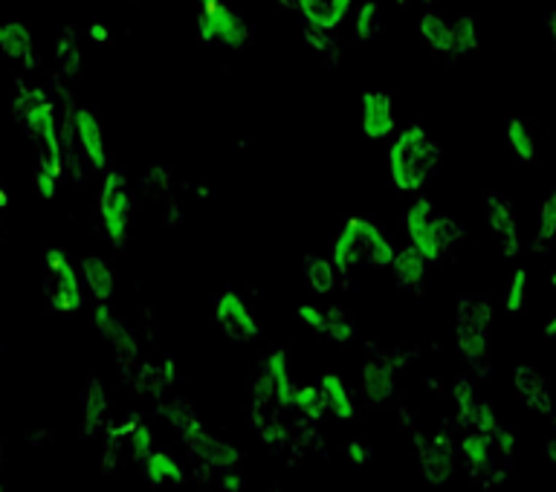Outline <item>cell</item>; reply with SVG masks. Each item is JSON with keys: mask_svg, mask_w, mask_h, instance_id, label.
<instances>
[{"mask_svg": "<svg viewBox=\"0 0 556 492\" xmlns=\"http://www.w3.org/2000/svg\"><path fill=\"white\" fill-rule=\"evenodd\" d=\"M545 339H551V342H556V313H551L545 321Z\"/></svg>", "mask_w": 556, "mask_h": 492, "instance_id": "f35d334b", "label": "cell"}, {"mask_svg": "<svg viewBox=\"0 0 556 492\" xmlns=\"http://www.w3.org/2000/svg\"><path fill=\"white\" fill-rule=\"evenodd\" d=\"M21 128L38 148V165L61 177V128L55 119V108L43 90H26L15 102Z\"/></svg>", "mask_w": 556, "mask_h": 492, "instance_id": "5b68a950", "label": "cell"}, {"mask_svg": "<svg viewBox=\"0 0 556 492\" xmlns=\"http://www.w3.org/2000/svg\"><path fill=\"white\" fill-rule=\"evenodd\" d=\"M55 64H59V73L67 78L81 76V67H85V59H81V47H78V35L73 29H64L59 35V43H55Z\"/></svg>", "mask_w": 556, "mask_h": 492, "instance_id": "4316f807", "label": "cell"}, {"mask_svg": "<svg viewBox=\"0 0 556 492\" xmlns=\"http://www.w3.org/2000/svg\"><path fill=\"white\" fill-rule=\"evenodd\" d=\"M130 220H134V194H130L128 177L122 172H108L99 191V224L113 250H122L130 238Z\"/></svg>", "mask_w": 556, "mask_h": 492, "instance_id": "52a82bcc", "label": "cell"}, {"mask_svg": "<svg viewBox=\"0 0 556 492\" xmlns=\"http://www.w3.org/2000/svg\"><path fill=\"white\" fill-rule=\"evenodd\" d=\"M455 342L458 354L472 371L484 374L490 368L493 345V304L481 293H467L458 299L455 311Z\"/></svg>", "mask_w": 556, "mask_h": 492, "instance_id": "277c9868", "label": "cell"}, {"mask_svg": "<svg viewBox=\"0 0 556 492\" xmlns=\"http://www.w3.org/2000/svg\"><path fill=\"white\" fill-rule=\"evenodd\" d=\"M345 455H348V461L354 464V467H365V464H371L374 461V450L363 441H348Z\"/></svg>", "mask_w": 556, "mask_h": 492, "instance_id": "8d00e7d4", "label": "cell"}, {"mask_svg": "<svg viewBox=\"0 0 556 492\" xmlns=\"http://www.w3.org/2000/svg\"><path fill=\"white\" fill-rule=\"evenodd\" d=\"M452 446L446 438H434L432 443H424L420 446V467H424V476L432 481V484H443L452 472Z\"/></svg>", "mask_w": 556, "mask_h": 492, "instance_id": "ffe728a7", "label": "cell"}, {"mask_svg": "<svg viewBox=\"0 0 556 492\" xmlns=\"http://www.w3.org/2000/svg\"><path fill=\"white\" fill-rule=\"evenodd\" d=\"M93 325L96 330L102 333V339L111 342V348L116 351L122 363H134L139 354L137 337H134V330L125 325V321L111 311V304H96L93 307Z\"/></svg>", "mask_w": 556, "mask_h": 492, "instance_id": "5bb4252c", "label": "cell"}, {"mask_svg": "<svg viewBox=\"0 0 556 492\" xmlns=\"http://www.w3.org/2000/svg\"><path fill=\"white\" fill-rule=\"evenodd\" d=\"M295 9L307 26L337 33L339 26L345 24V17L351 15L354 0H295Z\"/></svg>", "mask_w": 556, "mask_h": 492, "instance_id": "e0dca14e", "label": "cell"}, {"mask_svg": "<svg viewBox=\"0 0 556 492\" xmlns=\"http://www.w3.org/2000/svg\"><path fill=\"white\" fill-rule=\"evenodd\" d=\"M513 389H516V398L536 415H554V391H551V382L545 380V374L533 368V365H519L516 374H513Z\"/></svg>", "mask_w": 556, "mask_h": 492, "instance_id": "4fadbf2b", "label": "cell"}, {"mask_svg": "<svg viewBox=\"0 0 556 492\" xmlns=\"http://www.w3.org/2000/svg\"><path fill=\"white\" fill-rule=\"evenodd\" d=\"M394 3H397L400 9H406L408 3H412V0H394ZM420 3H424V7H434V3H438V0H420Z\"/></svg>", "mask_w": 556, "mask_h": 492, "instance_id": "60d3db41", "label": "cell"}, {"mask_svg": "<svg viewBox=\"0 0 556 492\" xmlns=\"http://www.w3.org/2000/svg\"><path fill=\"white\" fill-rule=\"evenodd\" d=\"M551 287H554V290H556V269H554V273H551Z\"/></svg>", "mask_w": 556, "mask_h": 492, "instance_id": "7bdbcfd3", "label": "cell"}, {"mask_svg": "<svg viewBox=\"0 0 556 492\" xmlns=\"http://www.w3.org/2000/svg\"><path fill=\"white\" fill-rule=\"evenodd\" d=\"M417 33L424 38L434 52L450 55V41H452V21L434 7H426L417 21Z\"/></svg>", "mask_w": 556, "mask_h": 492, "instance_id": "44dd1931", "label": "cell"}, {"mask_svg": "<svg viewBox=\"0 0 556 492\" xmlns=\"http://www.w3.org/2000/svg\"><path fill=\"white\" fill-rule=\"evenodd\" d=\"M556 243V186L547 191V198L542 200L536 217V235H533V247L536 250H547Z\"/></svg>", "mask_w": 556, "mask_h": 492, "instance_id": "4dcf8cb0", "label": "cell"}, {"mask_svg": "<svg viewBox=\"0 0 556 492\" xmlns=\"http://www.w3.org/2000/svg\"><path fill=\"white\" fill-rule=\"evenodd\" d=\"M528 290H530V276L528 269L519 267L507 281V290H504V311L507 313H521L525 304H528Z\"/></svg>", "mask_w": 556, "mask_h": 492, "instance_id": "836d02e7", "label": "cell"}, {"mask_svg": "<svg viewBox=\"0 0 556 492\" xmlns=\"http://www.w3.org/2000/svg\"><path fill=\"white\" fill-rule=\"evenodd\" d=\"M382 33L380 0H363L354 12V41L368 43Z\"/></svg>", "mask_w": 556, "mask_h": 492, "instance_id": "83f0119b", "label": "cell"}, {"mask_svg": "<svg viewBox=\"0 0 556 492\" xmlns=\"http://www.w3.org/2000/svg\"><path fill=\"white\" fill-rule=\"evenodd\" d=\"M321 337H328L330 342H337V345H348V342H354L356 339V325L354 319L348 316L342 307H325V328H321Z\"/></svg>", "mask_w": 556, "mask_h": 492, "instance_id": "1f68e13d", "label": "cell"}, {"mask_svg": "<svg viewBox=\"0 0 556 492\" xmlns=\"http://www.w3.org/2000/svg\"><path fill=\"white\" fill-rule=\"evenodd\" d=\"M504 139H507V148L513 151V156L519 160V163H533L539 156V142H536V134L530 128L528 119H516L507 122V128H504Z\"/></svg>", "mask_w": 556, "mask_h": 492, "instance_id": "d4e9b609", "label": "cell"}, {"mask_svg": "<svg viewBox=\"0 0 556 492\" xmlns=\"http://www.w3.org/2000/svg\"><path fill=\"white\" fill-rule=\"evenodd\" d=\"M87 35H90V41H96V43H108V38H111V33H108V26L104 24H93Z\"/></svg>", "mask_w": 556, "mask_h": 492, "instance_id": "74e56055", "label": "cell"}, {"mask_svg": "<svg viewBox=\"0 0 556 492\" xmlns=\"http://www.w3.org/2000/svg\"><path fill=\"white\" fill-rule=\"evenodd\" d=\"M481 47V35H478V21L472 15H460L452 21V41L450 55H472Z\"/></svg>", "mask_w": 556, "mask_h": 492, "instance_id": "f546056e", "label": "cell"}, {"mask_svg": "<svg viewBox=\"0 0 556 492\" xmlns=\"http://www.w3.org/2000/svg\"><path fill=\"white\" fill-rule=\"evenodd\" d=\"M304 281L311 287L313 293H333L337 290V278L339 269L333 267V261L328 255H319V252H311V255H304Z\"/></svg>", "mask_w": 556, "mask_h": 492, "instance_id": "603a6c76", "label": "cell"}, {"mask_svg": "<svg viewBox=\"0 0 556 492\" xmlns=\"http://www.w3.org/2000/svg\"><path fill=\"white\" fill-rule=\"evenodd\" d=\"M484 224L493 235L495 247L502 250V255L516 258L521 252V232L519 217H516V206L510 198H504L502 191H486L484 194Z\"/></svg>", "mask_w": 556, "mask_h": 492, "instance_id": "9c48e42d", "label": "cell"}, {"mask_svg": "<svg viewBox=\"0 0 556 492\" xmlns=\"http://www.w3.org/2000/svg\"><path fill=\"white\" fill-rule=\"evenodd\" d=\"M403 229L412 247L420 250L429 264H441L452 252V247L464 238V229L455 224V217L434 215V203L426 194H417L412 206L406 209Z\"/></svg>", "mask_w": 556, "mask_h": 492, "instance_id": "3957f363", "label": "cell"}, {"mask_svg": "<svg viewBox=\"0 0 556 492\" xmlns=\"http://www.w3.org/2000/svg\"><path fill=\"white\" fill-rule=\"evenodd\" d=\"M81 281L87 285L96 304H111L113 293H116V276H113L111 264L99 255L81 261Z\"/></svg>", "mask_w": 556, "mask_h": 492, "instance_id": "d6986e66", "label": "cell"}, {"mask_svg": "<svg viewBox=\"0 0 556 492\" xmlns=\"http://www.w3.org/2000/svg\"><path fill=\"white\" fill-rule=\"evenodd\" d=\"M35 189H38V194L43 200H52L59 194V177L38 165V172H35Z\"/></svg>", "mask_w": 556, "mask_h": 492, "instance_id": "d590c367", "label": "cell"}, {"mask_svg": "<svg viewBox=\"0 0 556 492\" xmlns=\"http://www.w3.org/2000/svg\"><path fill=\"white\" fill-rule=\"evenodd\" d=\"M198 38L203 47H226L241 52L252 41V26L226 0H200Z\"/></svg>", "mask_w": 556, "mask_h": 492, "instance_id": "8992f818", "label": "cell"}, {"mask_svg": "<svg viewBox=\"0 0 556 492\" xmlns=\"http://www.w3.org/2000/svg\"><path fill=\"white\" fill-rule=\"evenodd\" d=\"M73 134H76L78 146L85 151L87 163L93 165L96 172L108 168V142H104V128L99 122V113L93 108H76L73 113Z\"/></svg>", "mask_w": 556, "mask_h": 492, "instance_id": "7c38bea8", "label": "cell"}, {"mask_svg": "<svg viewBox=\"0 0 556 492\" xmlns=\"http://www.w3.org/2000/svg\"><path fill=\"white\" fill-rule=\"evenodd\" d=\"M215 321L220 333L232 342H252L258 339V319L252 316L250 304L243 302L235 290H224L215 302Z\"/></svg>", "mask_w": 556, "mask_h": 492, "instance_id": "30bf717a", "label": "cell"}, {"mask_svg": "<svg viewBox=\"0 0 556 492\" xmlns=\"http://www.w3.org/2000/svg\"><path fill=\"white\" fill-rule=\"evenodd\" d=\"M293 408L307 420H321L328 415V403H325V394H321L319 386H299L293 398Z\"/></svg>", "mask_w": 556, "mask_h": 492, "instance_id": "d6a6232c", "label": "cell"}, {"mask_svg": "<svg viewBox=\"0 0 556 492\" xmlns=\"http://www.w3.org/2000/svg\"><path fill=\"white\" fill-rule=\"evenodd\" d=\"M43 295L55 313H76L85 304L81 276L61 247L43 252Z\"/></svg>", "mask_w": 556, "mask_h": 492, "instance_id": "ba28073f", "label": "cell"}, {"mask_svg": "<svg viewBox=\"0 0 556 492\" xmlns=\"http://www.w3.org/2000/svg\"><path fill=\"white\" fill-rule=\"evenodd\" d=\"M394 377H397V365L394 356L389 354H374L365 359L363 365V391L365 398L382 406L394 398Z\"/></svg>", "mask_w": 556, "mask_h": 492, "instance_id": "9a60e30c", "label": "cell"}, {"mask_svg": "<svg viewBox=\"0 0 556 492\" xmlns=\"http://www.w3.org/2000/svg\"><path fill=\"white\" fill-rule=\"evenodd\" d=\"M547 29H551V41H554V50H556V12L554 15H547Z\"/></svg>", "mask_w": 556, "mask_h": 492, "instance_id": "ab89813d", "label": "cell"}, {"mask_svg": "<svg viewBox=\"0 0 556 492\" xmlns=\"http://www.w3.org/2000/svg\"><path fill=\"white\" fill-rule=\"evenodd\" d=\"M295 316H299V321H302L304 328H311L313 333H321V328H325V307L299 304V307H295Z\"/></svg>", "mask_w": 556, "mask_h": 492, "instance_id": "e575fe53", "label": "cell"}, {"mask_svg": "<svg viewBox=\"0 0 556 492\" xmlns=\"http://www.w3.org/2000/svg\"><path fill=\"white\" fill-rule=\"evenodd\" d=\"M0 467H3V441H0Z\"/></svg>", "mask_w": 556, "mask_h": 492, "instance_id": "ee69618b", "label": "cell"}, {"mask_svg": "<svg viewBox=\"0 0 556 492\" xmlns=\"http://www.w3.org/2000/svg\"><path fill=\"white\" fill-rule=\"evenodd\" d=\"M142 469H146V478L154 487L180 484L182 481V467L174 461V455H168V452L154 450L146 461H142Z\"/></svg>", "mask_w": 556, "mask_h": 492, "instance_id": "484cf974", "label": "cell"}, {"mask_svg": "<svg viewBox=\"0 0 556 492\" xmlns=\"http://www.w3.org/2000/svg\"><path fill=\"white\" fill-rule=\"evenodd\" d=\"M359 125H363V137L374 139V142L394 137L397 111H394V99H391V93H386V90H368V93H363Z\"/></svg>", "mask_w": 556, "mask_h": 492, "instance_id": "8fae6325", "label": "cell"}, {"mask_svg": "<svg viewBox=\"0 0 556 492\" xmlns=\"http://www.w3.org/2000/svg\"><path fill=\"white\" fill-rule=\"evenodd\" d=\"M397 247L380 226L368 217H348L330 247V261L339 269V276H351L356 269L371 267L386 269L394 264Z\"/></svg>", "mask_w": 556, "mask_h": 492, "instance_id": "7a4b0ae2", "label": "cell"}, {"mask_svg": "<svg viewBox=\"0 0 556 492\" xmlns=\"http://www.w3.org/2000/svg\"><path fill=\"white\" fill-rule=\"evenodd\" d=\"M443 163V148L424 125H408L389 146V177L400 194H424Z\"/></svg>", "mask_w": 556, "mask_h": 492, "instance_id": "6da1fadb", "label": "cell"}, {"mask_svg": "<svg viewBox=\"0 0 556 492\" xmlns=\"http://www.w3.org/2000/svg\"><path fill=\"white\" fill-rule=\"evenodd\" d=\"M232 492H238V490H232Z\"/></svg>", "mask_w": 556, "mask_h": 492, "instance_id": "f6af8a7d", "label": "cell"}, {"mask_svg": "<svg viewBox=\"0 0 556 492\" xmlns=\"http://www.w3.org/2000/svg\"><path fill=\"white\" fill-rule=\"evenodd\" d=\"M81 408H85V432L93 434L108 415V394H104L102 380L87 382L85 394H81Z\"/></svg>", "mask_w": 556, "mask_h": 492, "instance_id": "f1b7e54d", "label": "cell"}, {"mask_svg": "<svg viewBox=\"0 0 556 492\" xmlns=\"http://www.w3.org/2000/svg\"><path fill=\"white\" fill-rule=\"evenodd\" d=\"M391 276H394V285H397V290H403V293H424L426 276H429V261L420 255L417 247L406 243V247H400L397 255H394Z\"/></svg>", "mask_w": 556, "mask_h": 492, "instance_id": "2e32d148", "label": "cell"}, {"mask_svg": "<svg viewBox=\"0 0 556 492\" xmlns=\"http://www.w3.org/2000/svg\"><path fill=\"white\" fill-rule=\"evenodd\" d=\"M319 389L325 394V403H328V415H333L337 420L354 417V398H351V389L339 374H325L319 380Z\"/></svg>", "mask_w": 556, "mask_h": 492, "instance_id": "cb8c5ba5", "label": "cell"}, {"mask_svg": "<svg viewBox=\"0 0 556 492\" xmlns=\"http://www.w3.org/2000/svg\"><path fill=\"white\" fill-rule=\"evenodd\" d=\"M33 29L17 21H3L0 24V55L12 61H29L33 59Z\"/></svg>", "mask_w": 556, "mask_h": 492, "instance_id": "7402d4cb", "label": "cell"}, {"mask_svg": "<svg viewBox=\"0 0 556 492\" xmlns=\"http://www.w3.org/2000/svg\"><path fill=\"white\" fill-rule=\"evenodd\" d=\"M281 9H295V0H276Z\"/></svg>", "mask_w": 556, "mask_h": 492, "instance_id": "b9f144b4", "label": "cell"}, {"mask_svg": "<svg viewBox=\"0 0 556 492\" xmlns=\"http://www.w3.org/2000/svg\"><path fill=\"white\" fill-rule=\"evenodd\" d=\"M264 374H267L269 386H273V394H276V403L281 408H293L295 398V386L293 377H290V363H287V351L285 348H273L264 363Z\"/></svg>", "mask_w": 556, "mask_h": 492, "instance_id": "ac0fdd59", "label": "cell"}]
</instances>
